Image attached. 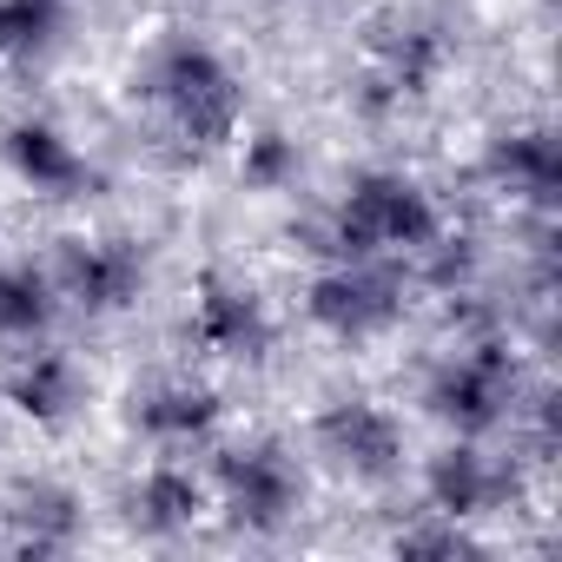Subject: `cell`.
Instances as JSON below:
<instances>
[{
  "label": "cell",
  "instance_id": "ffe728a7",
  "mask_svg": "<svg viewBox=\"0 0 562 562\" xmlns=\"http://www.w3.org/2000/svg\"><path fill=\"white\" fill-rule=\"evenodd\" d=\"M397 549H404V555H470L476 542L463 536V522H450V516H437V509H430V522L404 529V536H397Z\"/></svg>",
  "mask_w": 562,
  "mask_h": 562
},
{
  "label": "cell",
  "instance_id": "ba28073f",
  "mask_svg": "<svg viewBox=\"0 0 562 562\" xmlns=\"http://www.w3.org/2000/svg\"><path fill=\"white\" fill-rule=\"evenodd\" d=\"M192 338L212 358H265L271 351V312L238 278H205L192 299Z\"/></svg>",
  "mask_w": 562,
  "mask_h": 562
},
{
  "label": "cell",
  "instance_id": "277c9868",
  "mask_svg": "<svg viewBox=\"0 0 562 562\" xmlns=\"http://www.w3.org/2000/svg\"><path fill=\"white\" fill-rule=\"evenodd\" d=\"M516 397H522V371H516V358H509L503 338H476V345L450 351L430 371V411L443 424H457L463 437L496 430L516 411Z\"/></svg>",
  "mask_w": 562,
  "mask_h": 562
},
{
  "label": "cell",
  "instance_id": "8992f818",
  "mask_svg": "<svg viewBox=\"0 0 562 562\" xmlns=\"http://www.w3.org/2000/svg\"><path fill=\"white\" fill-rule=\"evenodd\" d=\"M318 450L338 470H351L364 483H384V476L404 470V424L371 397H338V404L318 411Z\"/></svg>",
  "mask_w": 562,
  "mask_h": 562
},
{
  "label": "cell",
  "instance_id": "d6986e66",
  "mask_svg": "<svg viewBox=\"0 0 562 562\" xmlns=\"http://www.w3.org/2000/svg\"><path fill=\"white\" fill-rule=\"evenodd\" d=\"M245 179L258 192H278V186H292L299 179V146L285 133H251L245 139Z\"/></svg>",
  "mask_w": 562,
  "mask_h": 562
},
{
  "label": "cell",
  "instance_id": "9a60e30c",
  "mask_svg": "<svg viewBox=\"0 0 562 562\" xmlns=\"http://www.w3.org/2000/svg\"><path fill=\"white\" fill-rule=\"evenodd\" d=\"M199 516H205V483H199L186 463L159 457V463L133 483V522H139V529H153V536H179V529H192Z\"/></svg>",
  "mask_w": 562,
  "mask_h": 562
},
{
  "label": "cell",
  "instance_id": "3957f363",
  "mask_svg": "<svg viewBox=\"0 0 562 562\" xmlns=\"http://www.w3.org/2000/svg\"><path fill=\"white\" fill-rule=\"evenodd\" d=\"M305 312L312 325H325L331 338L345 345H364L378 331H391L404 318V278L391 258H331L312 292H305Z\"/></svg>",
  "mask_w": 562,
  "mask_h": 562
},
{
  "label": "cell",
  "instance_id": "e0dca14e",
  "mask_svg": "<svg viewBox=\"0 0 562 562\" xmlns=\"http://www.w3.org/2000/svg\"><path fill=\"white\" fill-rule=\"evenodd\" d=\"M54 278L34 265H0V338H41L54 325Z\"/></svg>",
  "mask_w": 562,
  "mask_h": 562
},
{
  "label": "cell",
  "instance_id": "6da1fadb",
  "mask_svg": "<svg viewBox=\"0 0 562 562\" xmlns=\"http://www.w3.org/2000/svg\"><path fill=\"white\" fill-rule=\"evenodd\" d=\"M153 100L166 113V126L192 146V153H218L238 139V120H245V87L238 74L192 34L166 41L153 54Z\"/></svg>",
  "mask_w": 562,
  "mask_h": 562
},
{
  "label": "cell",
  "instance_id": "2e32d148",
  "mask_svg": "<svg viewBox=\"0 0 562 562\" xmlns=\"http://www.w3.org/2000/svg\"><path fill=\"white\" fill-rule=\"evenodd\" d=\"M14 542L21 549H74L80 542V496L67 483H27L14 496Z\"/></svg>",
  "mask_w": 562,
  "mask_h": 562
},
{
  "label": "cell",
  "instance_id": "4fadbf2b",
  "mask_svg": "<svg viewBox=\"0 0 562 562\" xmlns=\"http://www.w3.org/2000/svg\"><path fill=\"white\" fill-rule=\"evenodd\" d=\"M133 424H139L153 443L186 450V443L212 437V424H218V397H212L205 384H192V378H159V384H146V391L133 397Z\"/></svg>",
  "mask_w": 562,
  "mask_h": 562
},
{
  "label": "cell",
  "instance_id": "9c48e42d",
  "mask_svg": "<svg viewBox=\"0 0 562 562\" xmlns=\"http://www.w3.org/2000/svg\"><path fill=\"white\" fill-rule=\"evenodd\" d=\"M483 172L496 192L549 212L555 205V186H562V153H555V133L549 126H503L490 146H483Z\"/></svg>",
  "mask_w": 562,
  "mask_h": 562
},
{
  "label": "cell",
  "instance_id": "5bb4252c",
  "mask_svg": "<svg viewBox=\"0 0 562 562\" xmlns=\"http://www.w3.org/2000/svg\"><path fill=\"white\" fill-rule=\"evenodd\" d=\"M8 404L34 424H67L80 404V364L67 351H27L8 371Z\"/></svg>",
  "mask_w": 562,
  "mask_h": 562
},
{
  "label": "cell",
  "instance_id": "7c38bea8",
  "mask_svg": "<svg viewBox=\"0 0 562 562\" xmlns=\"http://www.w3.org/2000/svg\"><path fill=\"white\" fill-rule=\"evenodd\" d=\"M8 166L34 186V192H54V199H80L93 186V159L54 126V120H21L8 126Z\"/></svg>",
  "mask_w": 562,
  "mask_h": 562
},
{
  "label": "cell",
  "instance_id": "52a82bcc",
  "mask_svg": "<svg viewBox=\"0 0 562 562\" xmlns=\"http://www.w3.org/2000/svg\"><path fill=\"white\" fill-rule=\"evenodd\" d=\"M54 285L80 312H126L146 292V251L133 238H74L60 251V278H54Z\"/></svg>",
  "mask_w": 562,
  "mask_h": 562
},
{
  "label": "cell",
  "instance_id": "7a4b0ae2",
  "mask_svg": "<svg viewBox=\"0 0 562 562\" xmlns=\"http://www.w3.org/2000/svg\"><path fill=\"white\" fill-rule=\"evenodd\" d=\"M437 232H443V212L411 172H358L331 205L338 258H397V251L417 258Z\"/></svg>",
  "mask_w": 562,
  "mask_h": 562
},
{
  "label": "cell",
  "instance_id": "8fae6325",
  "mask_svg": "<svg viewBox=\"0 0 562 562\" xmlns=\"http://www.w3.org/2000/svg\"><path fill=\"white\" fill-rule=\"evenodd\" d=\"M450 47L437 27L424 21H391L378 41H371V100H417L437 87Z\"/></svg>",
  "mask_w": 562,
  "mask_h": 562
},
{
  "label": "cell",
  "instance_id": "ac0fdd59",
  "mask_svg": "<svg viewBox=\"0 0 562 562\" xmlns=\"http://www.w3.org/2000/svg\"><path fill=\"white\" fill-rule=\"evenodd\" d=\"M60 27H67V8H60V0H0V60L54 47Z\"/></svg>",
  "mask_w": 562,
  "mask_h": 562
},
{
  "label": "cell",
  "instance_id": "30bf717a",
  "mask_svg": "<svg viewBox=\"0 0 562 562\" xmlns=\"http://www.w3.org/2000/svg\"><path fill=\"white\" fill-rule=\"evenodd\" d=\"M424 496H430L437 516H450V522H476V516H490V509L509 496V470H503L490 450H476V443H450L443 457H430V470H424Z\"/></svg>",
  "mask_w": 562,
  "mask_h": 562
},
{
  "label": "cell",
  "instance_id": "5b68a950",
  "mask_svg": "<svg viewBox=\"0 0 562 562\" xmlns=\"http://www.w3.org/2000/svg\"><path fill=\"white\" fill-rule=\"evenodd\" d=\"M218 496H225L238 529H285L299 496H305V476L278 443L258 437V443H232L218 457Z\"/></svg>",
  "mask_w": 562,
  "mask_h": 562
}]
</instances>
